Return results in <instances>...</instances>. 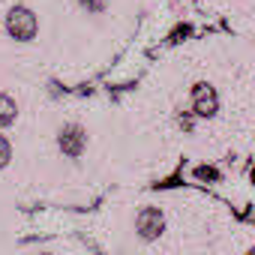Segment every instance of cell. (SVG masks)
Segmentation results:
<instances>
[{
	"label": "cell",
	"instance_id": "cell-1",
	"mask_svg": "<svg viewBox=\"0 0 255 255\" xmlns=\"http://www.w3.org/2000/svg\"><path fill=\"white\" fill-rule=\"evenodd\" d=\"M6 33L15 39V42H33L36 33H39V18L30 6H12L6 12Z\"/></svg>",
	"mask_w": 255,
	"mask_h": 255
},
{
	"label": "cell",
	"instance_id": "cell-2",
	"mask_svg": "<svg viewBox=\"0 0 255 255\" xmlns=\"http://www.w3.org/2000/svg\"><path fill=\"white\" fill-rule=\"evenodd\" d=\"M57 147L66 159H81L87 150V129L81 123H63L57 129Z\"/></svg>",
	"mask_w": 255,
	"mask_h": 255
},
{
	"label": "cell",
	"instance_id": "cell-3",
	"mask_svg": "<svg viewBox=\"0 0 255 255\" xmlns=\"http://www.w3.org/2000/svg\"><path fill=\"white\" fill-rule=\"evenodd\" d=\"M189 99H192V114H195V117H201V120L216 117V111H219V93H216L213 84L195 81L192 90H189Z\"/></svg>",
	"mask_w": 255,
	"mask_h": 255
},
{
	"label": "cell",
	"instance_id": "cell-4",
	"mask_svg": "<svg viewBox=\"0 0 255 255\" xmlns=\"http://www.w3.org/2000/svg\"><path fill=\"white\" fill-rule=\"evenodd\" d=\"M135 231H138V237H141L144 243L159 240L162 231H165V213H162V207H153V204L141 207V210L135 213Z\"/></svg>",
	"mask_w": 255,
	"mask_h": 255
},
{
	"label": "cell",
	"instance_id": "cell-5",
	"mask_svg": "<svg viewBox=\"0 0 255 255\" xmlns=\"http://www.w3.org/2000/svg\"><path fill=\"white\" fill-rule=\"evenodd\" d=\"M18 117V105L9 93H0V129H6V126H12Z\"/></svg>",
	"mask_w": 255,
	"mask_h": 255
},
{
	"label": "cell",
	"instance_id": "cell-6",
	"mask_svg": "<svg viewBox=\"0 0 255 255\" xmlns=\"http://www.w3.org/2000/svg\"><path fill=\"white\" fill-rule=\"evenodd\" d=\"M9 159H12V144H9L6 135H0V168H6Z\"/></svg>",
	"mask_w": 255,
	"mask_h": 255
},
{
	"label": "cell",
	"instance_id": "cell-7",
	"mask_svg": "<svg viewBox=\"0 0 255 255\" xmlns=\"http://www.w3.org/2000/svg\"><path fill=\"white\" fill-rule=\"evenodd\" d=\"M78 3L87 9V12H102L108 6V0H78Z\"/></svg>",
	"mask_w": 255,
	"mask_h": 255
},
{
	"label": "cell",
	"instance_id": "cell-8",
	"mask_svg": "<svg viewBox=\"0 0 255 255\" xmlns=\"http://www.w3.org/2000/svg\"><path fill=\"white\" fill-rule=\"evenodd\" d=\"M39 255H51V252H39Z\"/></svg>",
	"mask_w": 255,
	"mask_h": 255
}]
</instances>
